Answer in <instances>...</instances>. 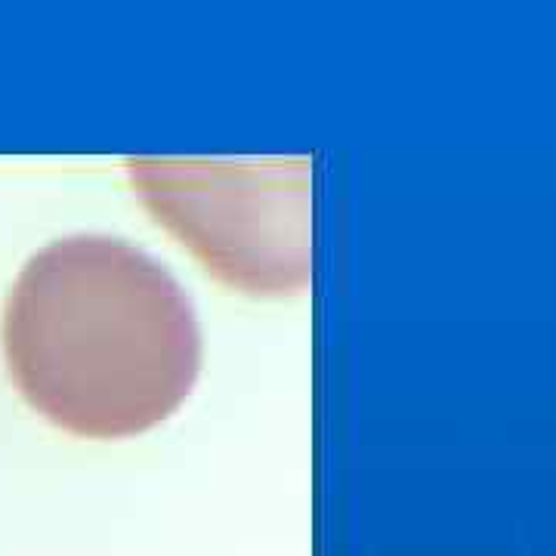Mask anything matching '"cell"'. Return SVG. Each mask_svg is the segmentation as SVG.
Here are the masks:
<instances>
[{
    "label": "cell",
    "instance_id": "6da1fadb",
    "mask_svg": "<svg viewBox=\"0 0 556 556\" xmlns=\"http://www.w3.org/2000/svg\"><path fill=\"white\" fill-rule=\"evenodd\" d=\"M3 353L25 402L87 439L152 430L192 393L201 331L159 260L109 236L53 241L3 309Z\"/></svg>",
    "mask_w": 556,
    "mask_h": 556
},
{
    "label": "cell",
    "instance_id": "7a4b0ae2",
    "mask_svg": "<svg viewBox=\"0 0 556 556\" xmlns=\"http://www.w3.org/2000/svg\"><path fill=\"white\" fill-rule=\"evenodd\" d=\"M146 211L226 288L254 298L309 285V159H130Z\"/></svg>",
    "mask_w": 556,
    "mask_h": 556
}]
</instances>
